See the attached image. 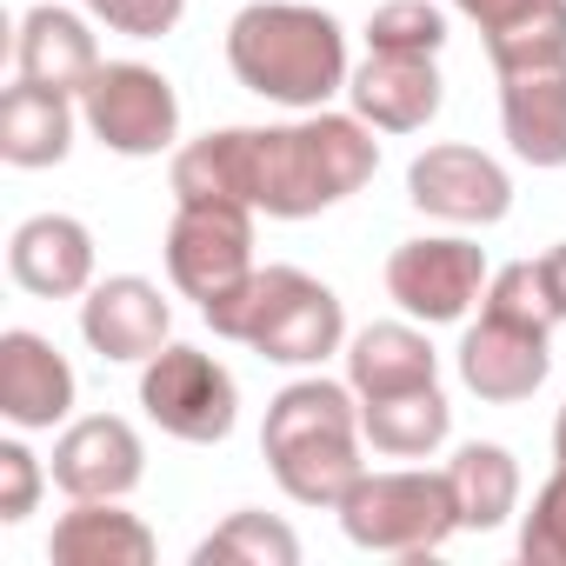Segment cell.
Segmentation results:
<instances>
[{
    "label": "cell",
    "mask_w": 566,
    "mask_h": 566,
    "mask_svg": "<svg viewBox=\"0 0 566 566\" xmlns=\"http://www.w3.org/2000/svg\"><path fill=\"white\" fill-rule=\"evenodd\" d=\"M486 61L500 67H526V61H566V0H533V8L506 28L486 34Z\"/></svg>",
    "instance_id": "cell-25"
},
{
    "label": "cell",
    "mask_w": 566,
    "mask_h": 566,
    "mask_svg": "<svg viewBox=\"0 0 566 566\" xmlns=\"http://www.w3.org/2000/svg\"><path fill=\"white\" fill-rule=\"evenodd\" d=\"M340 526L354 546L367 553H400V559H427L447 546V533H460V500L447 473H360L340 500Z\"/></svg>",
    "instance_id": "cell-6"
},
{
    "label": "cell",
    "mask_w": 566,
    "mask_h": 566,
    "mask_svg": "<svg viewBox=\"0 0 566 566\" xmlns=\"http://www.w3.org/2000/svg\"><path fill=\"white\" fill-rule=\"evenodd\" d=\"M8 273L41 301H74L94 280V233L74 213H34L8 240Z\"/></svg>",
    "instance_id": "cell-17"
},
{
    "label": "cell",
    "mask_w": 566,
    "mask_h": 566,
    "mask_svg": "<svg viewBox=\"0 0 566 566\" xmlns=\"http://www.w3.org/2000/svg\"><path fill=\"white\" fill-rule=\"evenodd\" d=\"M354 114L380 134H420L440 114V67L433 54H394V48H367L360 74H347Z\"/></svg>",
    "instance_id": "cell-14"
},
{
    "label": "cell",
    "mask_w": 566,
    "mask_h": 566,
    "mask_svg": "<svg viewBox=\"0 0 566 566\" xmlns=\"http://www.w3.org/2000/svg\"><path fill=\"white\" fill-rule=\"evenodd\" d=\"M294 559H301V539L273 513H233L193 546V566H294Z\"/></svg>",
    "instance_id": "cell-24"
},
{
    "label": "cell",
    "mask_w": 566,
    "mask_h": 566,
    "mask_svg": "<svg viewBox=\"0 0 566 566\" xmlns=\"http://www.w3.org/2000/svg\"><path fill=\"white\" fill-rule=\"evenodd\" d=\"M553 453H559V467H566V407H559V420H553Z\"/></svg>",
    "instance_id": "cell-32"
},
{
    "label": "cell",
    "mask_w": 566,
    "mask_h": 566,
    "mask_svg": "<svg viewBox=\"0 0 566 566\" xmlns=\"http://www.w3.org/2000/svg\"><path fill=\"white\" fill-rule=\"evenodd\" d=\"M447 480H453V500H460V526H473V533L506 526L513 506H520V467H513V453L493 447V440H467V447L453 453Z\"/></svg>",
    "instance_id": "cell-23"
},
{
    "label": "cell",
    "mask_w": 566,
    "mask_h": 566,
    "mask_svg": "<svg viewBox=\"0 0 566 566\" xmlns=\"http://www.w3.org/2000/svg\"><path fill=\"white\" fill-rule=\"evenodd\" d=\"M486 280H493V273H486V253H480L473 240H460V233L400 240L394 260H387V294H394L413 321H427V327L460 321V314L480 301Z\"/></svg>",
    "instance_id": "cell-10"
},
{
    "label": "cell",
    "mask_w": 566,
    "mask_h": 566,
    "mask_svg": "<svg viewBox=\"0 0 566 566\" xmlns=\"http://www.w3.org/2000/svg\"><path fill=\"white\" fill-rule=\"evenodd\" d=\"M200 314L220 340H240L280 367H314L347 340V314H340L334 287L301 266H253L233 294H220Z\"/></svg>",
    "instance_id": "cell-4"
},
{
    "label": "cell",
    "mask_w": 566,
    "mask_h": 566,
    "mask_svg": "<svg viewBox=\"0 0 566 566\" xmlns=\"http://www.w3.org/2000/svg\"><path fill=\"white\" fill-rule=\"evenodd\" d=\"M539 273H546V294H553V307H559V321H566V240L539 260Z\"/></svg>",
    "instance_id": "cell-31"
},
{
    "label": "cell",
    "mask_w": 566,
    "mask_h": 566,
    "mask_svg": "<svg viewBox=\"0 0 566 566\" xmlns=\"http://www.w3.org/2000/svg\"><path fill=\"white\" fill-rule=\"evenodd\" d=\"M81 120L107 154L147 160L167 154L180 134V94L167 87V74L140 67V61H101V74L81 87Z\"/></svg>",
    "instance_id": "cell-9"
},
{
    "label": "cell",
    "mask_w": 566,
    "mask_h": 566,
    "mask_svg": "<svg viewBox=\"0 0 566 566\" xmlns=\"http://www.w3.org/2000/svg\"><path fill=\"white\" fill-rule=\"evenodd\" d=\"M500 127L526 167H566V61L500 67Z\"/></svg>",
    "instance_id": "cell-16"
},
{
    "label": "cell",
    "mask_w": 566,
    "mask_h": 566,
    "mask_svg": "<svg viewBox=\"0 0 566 566\" xmlns=\"http://www.w3.org/2000/svg\"><path fill=\"white\" fill-rule=\"evenodd\" d=\"M427 380H440V360H433L427 334H413L400 321H374V327L354 334V347H347V387L360 400L400 394V387H427Z\"/></svg>",
    "instance_id": "cell-22"
},
{
    "label": "cell",
    "mask_w": 566,
    "mask_h": 566,
    "mask_svg": "<svg viewBox=\"0 0 566 566\" xmlns=\"http://www.w3.org/2000/svg\"><path fill=\"white\" fill-rule=\"evenodd\" d=\"M453 8L467 14V21H480V34H493V28H506V21H520L533 0H453Z\"/></svg>",
    "instance_id": "cell-30"
},
{
    "label": "cell",
    "mask_w": 566,
    "mask_h": 566,
    "mask_svg": "<svg viewBox=\"0 0 566 566\" xmlns=\"http://www.w3.org/2000/svg\"><path fill=\"white\" fill-rule=\"evenodd\" d=\"M147 473L140 433L120 413H87L54 440V486L74 500H120Z\"/></svg>",
    "instance_id": "cell-12"
},
{
    "label": "cell",
    "mask_w": 566,
    "mask_h": 566,
    "mask_svg": "<svg viewBox=\"0 0 566 566\" xmlns=\"http://www.w3.org/2000/svg\"><path fill=\"white\" fill-rule=\"evenodd\" d=\"M367 48H394V54H440L447 48V14L433 0H387L367 21Z\"/></svg>",
    "instance_id": "cell-26"
},
{
    "label": "cell",
    "mask_w": 566,
    "mask_h": 566,
    "mask_svg": "<svg viewBox=\"0 0 566 566\" xmlns=\"http://www.w3.org/2000/svg\"><path fill=\"white\" fill-rule=\"evenodd\" d=\"M380 140L360 114H307L294 127H220L174 154V200H240L266 220H307L360 193Z\"/></svg>",
    "instance_id": "cell-1"
},
{
    "label": "cell",
    "mask_w": 566,
    "mask_h": 566,
    "mask_svg": "<svg viewBox=\"0 0 566 566\" xmlns=\"http://www.w3.org/2000/svg\"><path fill=\"white\" fill-rule=\"evenodd\" d=\"M253 273V207L240 200H180L167 220V280L213 307Z\"/></svg>",
    "instance_id": "cell-7"
},
{
    "label": "cell",
    "mask_w": 566,
    "mask_h": 566,
    "mask_svg": "<svg viewBox=\"0 0 566 566\" xmlns=\"http://www.w3.org/2000/svg\"><path fill=\"white\" fill-rule=\"evenodd\" d=\"M559 327V307L546 294V273L539 260H513L486 280V314L480 327H467L460 340V380L493 400V407H513L526 394H539L553 354H546V334Z\"/></svg>",
    "instance_id": "cell-5"
},
{
    "label": "cell",
    "mask_w": 566,
    "mask_h": 566,
    "mask_svg": "<svg viewBox=\"0 0 566 566\" xmlns=\"http://www.w3.org/2000/svg\"><path fill=\"white\" fill-rule=\"evenodd\" d=\"M520 559H533V566H566V467L533 493V513L520 520Z\"/></svg>",
    "instance_id": "cell-27"
},
{
    "label": "cell",
    "mask_w": 566,
    "mask_h": 566,
    "mask_svg": "<svg viewBox=\"0 0 566 566\" xmlns=\"http://www.w3.org/2000/svg\"><path fill=\"white\" fill-rule=\"evenodd\" d=\"M154 553L160 546H154L147 520L120 513L114 500H74V513H61L48 533L54 566H147Z\"/></svg>",
    "instance_id": "cell-19"
},
{
    "label": "cell",
    "mask_w": 566,
    "mask_h": 566,
    "mask_svg": "<svg viewBox=\"0 0 566 566\" xmlns=\"http://www.w3.org/2000/svg\"><path fill=\"white\" fill-rule=\"evenodd\" d=\"M140 407L160 433L187 440V447H220L240 420V387L233 374L200 354V347H160L140 374Z\"/></svg>",
    "instance_id": "cell-8"
},
{
    "label": "cell",
    "mask_w": 566,
    "mask_h": 566,
    "mask_svg": "<svg viewBox=\"0 0 566 566\" xmlns=\"http://www.w3.org/2000/svg\"><path fill=\"white\" fill-rule=\"evenodd\" d=\"M0 413H8L21 433L61 427L74 413V367L61 360L54 340L8 327L0 334Z\"/></svg>",
    "instance_id": "cell-15"
},
{
    "label": "cell",
    "mask_w": 566,
    "mask_h": 566,
    "mask_svg": "<svg viewBox=\"0 0 566 566\" xmlns=\"http://www.w3.org/2000/svg\"><path fill=\"white\" fill-rule=\"evenodd\" d=\"M360 433L387 460H427L453 433V407H447L440 380L400 387V394H374V400H360Z\"/></svg>",
    "instance_id": "cell-21"
},
{
    "label": "cell",
    "mask_w": 566,
    "mask_h": 566,
    "mask_svg": "<svg viewBox=\"0 0 566 566\" xmlns=\"http://www.w3.org/2000/svg\"><path fill=\"white\" fill-rule=\"evenodd\" d=\"M81 334L101 360H154L174 334V307L160 301L154 280L140 273H114L81 301Z\"/></svg>",
    "instance_id": "cell-13"
},
{
    "label": "cell",
    "mask_w": 566,
    "mask_h": 566,
    "mask_svg": "<svg viewBox=\"0 0 566 566\" xmlns=\"http://www.w3.org/2000/svg\"><path fill=\"white\" fill-rule=\"evenodd\" d=\"M227 67L247 94H260L273 107L321 114L347 87V34L327 8L253 0L227 28Z\"/></svg>",
    "instance_id": "cell-2"
},
{
    "label": "cell",
    "mask_w": 566,
    "mask_h": 566,
    "mask_svg": "<svg viewBox=\"0 0 566 566\" xmlns=\"http://www.w3.org/2000/svg\"><path fill=\"white\" fill-rule=\"evenodd\" d=\"M407 200L433 220H453V227H493L513 207V180L480 147H427L407 167Z\"/></svg>",
    "instance_id": "cell-11"
},
{
    "label": "cell",
    "mask_w": 566,
    "mask_h": 566,
    "mask_svg": "<svg viewBox=\"0 0 566 566\" xmlns=\"http://www.w3.org/2000/svg\"><path fill=\"white\" fill-rule=\"evenodd\" d=\"M74 147V94L54 87H8L0 101V160L8 167H61Z\"/></svg>",
    "instance_id": "cell-20"
},
{
    "label": "cell",
    "mask_w": 566,
    "mask_h": 566,
    "mask_svg": "<svg viewBox=\"0 0 566 566\" xmlns=\"http://www.w3.org/2000/svg\"><path fill=\"white\" fill-rule=\"evenodd\" d=\"M81 8H87L101 28L127 34V41H160V34H174V28H180L187 0H81Z\"/></svg>",
    "instance_id": "cell-28"
},
{
    "label": "cell",
    "mask_w": 566,
    "mask_h": 566,
    "mask_svg": "<svg viewBox=\"0 0 566 566\" xmlns=\"http://www.w3.org/2000/svg\"><path fill=\"white\" fill-rule=\"evenodd\" d=\"M41 500V460L21 447V440H0V520L21 526Z\"/></svg>",
    "instance_id": "cell-29"
},
{
    "label": "cell",
    "mask_w": 566,
    "mask_h": 566,
    "mask_svg": "<svg viewBox=\"0 0 566 566\" xmlns=\"http://www.w3.org/2000/svg\"><path fill=\"white\" fill-rule=\"evenodd\" d=\"M260 453L280 480V493L301 506H340L360 467V407L340 380H294L280 387L260 427Z\"/></svg>",
    "instance_id": "cell-3"
},
{
    "label": "cell",
    "mask_w": 566,
    "mask_h": 566,
    "mask_svg": "<svg viewBox=\"0 0 566 566\" xmlns=\"http://www.w3.org/2000/svg\"><path fill=\"white\" fill-rule=\"evenodd\" d=\"M14 67H21V81H34V87L81 94V87L101 74V48H94V34H87L81 14H67V8H28V14H21Z\"/></svg>",
    "instance_id": "cell-18"
}]
</instances>
